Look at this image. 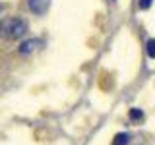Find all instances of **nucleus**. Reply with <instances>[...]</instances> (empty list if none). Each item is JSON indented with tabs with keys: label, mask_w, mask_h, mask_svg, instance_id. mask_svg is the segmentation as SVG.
<instances>
[{
	"label": "nucleus",
	"mask_w": 155,
	"mask_h": 145,
	"mask_svg": "<svg viewBox=\"0 0 155 145\" xmlns=\"http://www.w3.org/2000/svg\"><path fill=\"white\" fill-rule=\"evenodd\" d=\"M27 33V21L19 16H8L0 19V39L18 41Z\"/></svg>",
	"instance_id": "f257e3e1"
},
{
	"label": "nucleus",
	"mask_w": 155,
	"mask_h": 145,
	"mask_svg": "<svg viewBox=\"0 0 155 145\" xmlns=\"http://www.w3.org/2000/svg\"><path fill=\"white\" fill-rule=\"evenodd\" d=\"M27 6L33 14L43 16V14H47V10L51 8V0H27Z\"/></svg>",
	"instance_id": "f03ea898"
},
{
	"label": "nucleus",
	"mask_w": 155,
	"mask_h": 145,
	"mask_svg": "<svg viewBox=\"0 0 155 145\" xmlns=\"http://www.w3.org/2000/svg\"><path fill=\"white\" fill-rule=\"evenodd\" d=\"M41 45V39H31V41H25L21 47H19V52H31V50H35V48Z\"/></svg>",
	"instance_id": "7ed1b4c3"
},
{
	"label": "nucleus",
	"mask_w": 155,
	"mask_h": 145,
	"mask_svg": "<svg viewBox=\"0 0 155 145\" xmlns=\"http://www.w3.org/2000/svg\"><path fill=\"white\" fill-rule=\"evenodd\" d=\"M128 134H116L113 139V145H128Z\"/></svg>",
	"instance_id": "20e7f679"
},
{
	"label": "nucleus",
	"mask_w": 155,
	"mask_h": 145,
	"mask_svg": "<svg viewBox=\"0 0 155 145\" xmlns=\"http://www.w3.org/2000/svg\"><path fill=\"white\" fill-rule=\"evenodd\" d=\"M147 56L149 58H155V39L147 41Z\"/></svg>",
	"instance_id": "39448f33"
},
{
	"label": "nucleus",
	"mask_w": 155,
	"mask_h": 145,
	"mask_svg": "<svg viewBox=\"0 0 155 145\" xmlns=\"http://www.w3.org/2000/svg\"><path fill=\"white\" fill-rule=\"evenodd\" d=\"M130 118H132V120H142L143 118V112H142V110H138V108H132V110H130Z\"/></svg>",
	"instance_id": "423d86ee"
},
{
	"label": "nucleus",
	"mask_w": 155,
	"mask_h": 145,
	"mask_svg": "<svg viewBox=\"0 0 155 145\" xmlns=\"http://www.w3.org/2000/svg\"><path fill=\"white\" fill-rule=\"evenodd\" d=\"M151 2H153V0H140L138 6H140V10H147L149 6H151Z\"/></svg>",
	"instance_id": "0eeeda50"
},
{
	"label": "nucleus",
	"mask_w": 155,
	"mask_h": 145,
	"mask_svg": "<svg viewBox=\"0 0 155 145\" xmlns=\"http://www.w3.org/2000/svg\"><path fill=\"white\" fill-rule=\"evenodd\" d=\"M0 12H4V4H0Z\"/></svg>",
	"instance_id": "6e6552de"
}]
</instances>
